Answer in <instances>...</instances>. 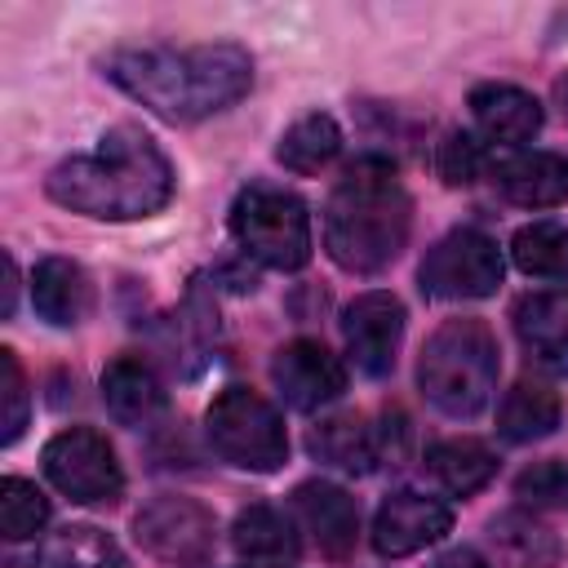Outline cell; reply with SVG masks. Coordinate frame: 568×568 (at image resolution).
Returning a JSON list of instances; mask_svg holds the SVG:
<instances>
[{
    "mask_svg": "<svg viewBox=\"0 0 568 568\" xmlns=\"http://www.w3.org/2000/svg\"><path fill=\"white\" fill-rule=\"evenodd\" d=\"M102 75L169 124H195L253 89V58L240 44H138L102 58Z\"/></svg>",
    "mask_w": 568,
    "mask_h": 568,
    "instance_id": "6da1fadb",
    "label": "cell"
},
{
    "mask_svg": "<svg viewBox=\"0 0 568 568\" xmlns=\"http://www.w3.org/2000/svg\"><path fill=\"white\" fill-rule=\"evenodd\" d=\"M31 302L40 320H49L53 328H71L93 311V280L71 257H44L31 275Z\"/></svg>",
    "mask_w": 568,
    "mask_h": 568,
    "instance_id": "ac0fdd59",
    "label": "cell"
},
{
    "mask_svg": "<svg viewBox=\"0 0 568 568\" xmlns=\"http://www.w3.org/2000/svg\"><path fill=\"white\" fill-rule=\"evenodd\" d=\"M488 541H493V550H497V559H501L506 568H555V564H559V541H555V532H550L541 519L524 515V510L497 515V519L488 524Z\"/></svg>",
    "mask_w": 568,
    "mask_h": 568,
    "instance_id": "603a6c76",
    "label": "cell"
},
{
    "mask_svg": "<svg viewBox=\"0 0 568 568\" xmlns=\"http://www.w3.org/2000/svg\"><path fill=\"white\" fill-rule=\"evenodd\" d=\"M44 524H49V497L22 475L0 479V532L9 541H27Z\"/></svg>",
    "mask_w": 568,
    "mask_h": 568,
    "instance_id": "4316f807",
    "label": "cell"
},
{
    "mask_svg": "<svg viewBox=\"0 0 568 568\" xmlns=\"http://www.w3.org/2000/svg\"><path fill=\"white\" fill-rule=\"evenodd\" d=\"M231 235L244 257L271 271H302L311 262V213L284 186L248 182L231 200Z\"/></svg>",
    "mask_w": 568,
    "mask_h": 568,
    "instance_id": "5b68a950",
    "label": "cell"
},
{
    "mask_svg": "<svg viewBox=\"0 0 568 568\" xmlns=\"http://www.w3.org/2000/svg\"><path fill=\"white\" fill-rule=\"evenodd\" d=\"M173 186L178 178L169 155L138 124L106 129L93 151L58 160L44 178V191L53 204L98 222L151 217L173 200Z\"/></svg>",
    "mask_w": 568,
    "mask_h": 568,
    "instance_id": "7a4b0ae2",
    "label": "cell"
},
{
    "mask_svg": "<svg viewBox=\"0 0 568 568\" xmlns=\"http://www.w3.org/2000/svg\"><path fill=\"white\" fill-rule=\"evenodd\" d=\"M306 448L320 462H328V466H337L346 475H368L382 462L373 426H364V417H355V413H337V417L315 422L311 435H306Z\"/></svg>",
    "mask_w": 568,
    "mask_h": 568,
    "instance_id": "ffe728a7",
    "label": "cell"
},
{
    "mask_svg": "<svg viewBox=\"0 0 568 568\" xmlns=\"http://www.w3.org/2000/svg\"><path fill=\"white\" fill-rule=\"evenodd\" d=\"M515 497H524L532 506H555L559 497H568V470L559 462H532L515 479Z\"/></svg>",
    "mask_w": 568,
    "mask_h": 568,
    "instance_id": "f546056e",
    "label": "cell"
},
{
    "mask_svg": "<svg viewBox=\"0 0 568 568\" xmlns=\"http://www.w3.org/2000/svg\"><path fill=\"white\" fill-rule=\"evenodd\" d=\"M231 546L253 568H288L302 555V541L293 532V519L275 506H244L231 524Z\"/></svg>",
    "mask_w": 568,
    "mask_h": 568,
    "instance_id": "d6986e66",
    "label": "cell"
},
{
    "mask_svg": "<svg viewBox=\"0 0 568 568\" xmlns=\"http://www.w3.org/2000/svg\"><path fill=\"white\" fill-rule=\"evenodd\" d=\"M453 528V506L430 493H390L373 515V550L382 559H404L435 546Z\"/></svg>",
    "mask_w": 568,
    "mask_h": 568,
    "instance_id": "7c38bea8",
    "label": "cell"
},
{
    "mask_svg": "<svg viewBox=\"0 0 568 568\" xmlns=\"http://www.w3.org/2000/svg\"><path fill=\"white\" fill-rule=\"evenodd\" d=\"M373 435H377L382 462H399L404 457V444H408V417L399 408H386L382 413V430H373Z\"/></svg>",
    "mask_w": 568,
    "mask_h": 568,
    "instance_id": "4dcf8cb0",
    "label": "cell"
},
{
    "mask_svg": "<svg viewBox=\"0 0 568 568\" xmlns=\"http://www.w3.org/2000/svg\"><path fill=\"white\" fill-rule=\"evenodd\" d=\"M510 257L532 280H568V226L564 222H528L510 240Z\"/></svg>",
    "mask_w": 568,
    "mask_h": 568,
    "instance_id": "484cf974",
    "label": "cell"
},
{
    "mask_svg": "<svg viewBox=\"0 0 568 568\" xmlns=\"http://www.w3.org/2000/svg\"><path fill=\"white\" fill-rule=\"evenodd\" d=\"M426 470L435 475V484L453 497H470L479 493L493 475H497V453L484 439L470 435H453L426 448Z\"/></svg>",
    "mask_w": 568,
    "mask_h": 568,
    "instance_id": "44dd1931",
    "label": "cell"
},
{
    "mask_svg": "<svg viewBox=\"0 0 568 568\" xmlns=\"http://www.w3.org/2000/svg\"><path fill=\"white\" fill-rule=\"evenodd\" d=\"M470 115H475V129L501 146H519L541 133V102L519 84H475Z\"/></svg>",
    "mask_w": 568,
    "mask_h": 568,
    "instance_id": "2e32d148",
    "label": "cell"
},
{
    "mask_svg": "<svg viewBox=\"0 0 568 568\" xmlns=\"http://www.w3.org/2000/svg\"><path fill=\"white\" fill-rule=\"evenodd\" d=\"M564 408H559V395L546 386V382H515L497 408V435L506 444H537L546 435H555Z\"/></svg>",
    "mask_w": 568,
    "mask_h": 568,
    "instance_id": "7402d4cb",
    "label": "cell"
},
{
    "mask_svg": "<svg viewBox=\"0 0 568 568\" xmlns=\"http://www.w3.org/2000/svg\"><path fill=\"white\" fill-rule=\"evenodd\" d=\"M493 186L519 209H555L568 200V160L555 151H519L493 164Z\"/></svg>",
    "mask_w": 568,
    "mask_h": 568,
    "instance_id": "9a60e30c",
    "label": "cell"
},
{
    "mask_svg": "<svg viewBox=\"0 0 568 568\" xmlns=\"http://www.w3.org/2000/svg\"><path fill=\"white\" fill-rule=\"evenodd\" d=\"M40 466H44V479L62 497H71L80 506H111L124 493L120 457L106 444V435L93 430V426H67V430H58L44 444Z\"/></svg>",
    "mask_w": 568,
    "mask_h": 568,
    "instance_id": "52a82bcc",
    "label": "cell"
},
{
    "mask_svg": "<svg viewBox=\"0 0 568 568\" xmlns=\"http://www.w3.org/2000/svg\"><path fill=\"white\" fill-rule=\"evenodd\" d=\"M497 337L484 320H444L417 359V386L444 417L470 422L497 390Z\"/></svg>",
    "mask_w": 568,
    "mask_h": 568,
    "instance_id": "277c9868",
    "label": "cell"
},
{
    "mask_svg": "<svg viewBox=\"0 0 568 568\" xmlns=\"http://www.w3.org/2000/svg\"><path fill=\"white\" fill-rule=\"evenodd\" d=\"M435 169H439V178H444L448 186H466V182L479 178L484 151H479V142H475L470 133H448V138L439 142V151H435Z\"/></svg>",
    "mask_w": 568,
    "mask_h": 568,
    "instance_id": "f1b7e54d",
    "label": "cell"
},
{
    "mask_svg": "<svg viewBox=\"0 0 568 568\" xmlns=\"http://www.w3.org/2000/svg\"><path fill=\"white\" fill-rule=\"evenodd\" d=\"M36 568H129L124 550L93 524H67L62 532H53L40 555Z\"/></svg>",
    "mask_w": 568,
    "mask_h": 568,
    "instance_id": "d4e9b609",
    "label": "cell"
},
{
    "mask_svg": "<svg viewBox=\"0 0 568 568\" xmlns=\"http://www.w3.org/2000/svg\"><path fill=\"white\" fill-rule=\"evenodd\" d=\"M102 404L120 426H146L164 408V382L142 355H115L102 368Z\"/></svg>",
    "mask_w": 568,
    "mask_h": 568,
    "instance_id": "e0dca14e",
    "label": "cell"
},
{
    "mask_svg": "<svg viewBox=\"0 0 568 568\" xmlns=\"http://www.w3.org/2000/svg\"><path fill=\"white\" fill-rule=\"evenodd\" d=\"M204 430L213 453L240 470L271 475L288 462V430L280 408L248 386H222L204 413Z\"/></svg>",
    "mask_w": 568,
    "mask_h": 568,
    "instance_id": "8992f818",
    "label": "cell"
},
{
    "mask_svg": "<svg viewBox=\"0 0 568 568\" xmlns=\"http://www.w3.org/2000/svg\"><path fill=\"white\" fill-rule=\"evenodd\" d=\"M342 337L346 355L364 377H386L395 368L399 342H404V302L386 288L359 293L342 311Z\"/></svg>",
    "mask_w": 568,
    "mask_h": 568,
    "instance_id": "8fae6325",
    "label": "cell"
},
{
    "mask_svg": "<svg viewBox=\"0 0 568 568\" xmlns=\"http://www.w3.org/2000/svg\"><path fill=\"white\" fill-rule=\"evenodd\" d=\"M27 413H31V390H27V373L18 364V355L4 346L0 351V439L13 444L27 426Z\"/></svg>",
    "mask_w": 568,
    "mask_h": 568,
    "instance_id": "83f0119b",
    "label": "cell"
},
{
    "mask_svg": "<svg viewBox=\"0 0 568 568\" xmlns=\"http://www.w3.org/2000/svg\"><path fill=\"white\" fill-rule=\"evenodd\" d=\"M133 537L138 546L160 559V564H173V568H200L213 559V546H217V519L204 501L195 497H155L138 510L133 519Z\"/></svg>",
    "mask_w": 568,
    "mask_h": 568,
    "instance_id": "9c48e42d",
    "label": "cell"
},
{
    "mask_svg": "<svg viewBox=\"0 0 568 568\" xmlns=\"http://www.w3.org/2000/svg\"><path fill=\"white\" fill-rule=\"evenodd\" d=\"M413 231V200L390 160H355L324 204V248L351 275L386 271Z\"/></svg>",
    "mask_w": 568,
    "mask_h": 568,
    "instance_id": "3957f363",
    "label": "cell"
},
{
    "mask_svg": "<svg viewBox=\"0 0 568 568\" xmlns=\"http://www.w3.org/2000/svg\"><path fill=\"white\" fill-rule=\"evenodd\" d=\"M510 320L528 364L550 377H568V288H541L519 297Z\"/></svg>",
    "mask_w": 568,
    "mask_h": 568,
    "instance_id": "5bb4252c",
    "label": "cell"
},
{
    "mask_svg": "<svg viewBox=\"0 0 568 568\" xmlns=\"http://www.w3.org/2000/svg\"><path fill=\"white\" fill-rule=\"evenodd\" d=\"M337 151H342V129H337V120L324 115V111H311V115L293 120V124L280 133L275 160H280L288 173L311 178V173H320L324 164H333Z\"/></svg>",
    "mask_w": 568,
    "mask_h": 568,
    "instance_id": "cb8c5ba5",
    "label": "cell"
},
{
    "mask_svg": "<svg viewBox=\"0 0 568 568\" xmlns=\"http://www.w3.org/2000/svg\"><path fill=\"white\" fill-rule=\"evenodd\" d=\"M271 382L280 399L297 413H320L346 390V364L315 337H293L271 359Z\"/></svg>",
    "mask_w": 568,
    "mask_h": 568,
    "instance_id": "30bf717a",
    "label": "cell"
},
{
    "mask_svg": "<svg viewBox=\"0 0 568 568\" xmlns=\"http://www.w3.org/2000/svg\"><path fill=\"white\" fill-rule=\"evenodd\" d=\"M293 510L302 519V528L311 532V541L320 546L324 559L346 564L355 555L359 541V506L346 488L328 484V479H306L293 488Z\"/></svg>",
    "mask_w": 568,
    "mask_h": 568,
    "instance_id": "4fadbf2b",
    "label": "cell"
},
{
    "mask_svg": "<svg viewBox=\"0 0 568 568\" xmlns=\"http://www.w3.org/2000/svg\"><path fill=\"white\" fill-rule=\"evenodd\" d=\"M501 271L506 262H501L497 240L475 226H457L426 248L417 266V284L426 297H439V302H475V297L497 293Z\"/></svg>",
    "mask_w": 568,
    "mask_h": 568,
    "instance_id": "ba28073f",
    "label": "cell"
},
{
    "mask_svg": "<svg viewBox=\"0 0 568 568\" xmlns=\"http://www.w3.org/2000/svg\"><path fill=\"white\" fill-rule=\"evenodd\" d=\"M13 306H18V262L4 253V302H0V315L9 320V315H13Z\"/></svg>",
    "mask_w": 568,
    "mask_h": 568,
    "instance_id": "1f68e13d",
    "label": "cell"
},
{
    "mask_svg": "<svg viewBox=\"0 0 568 568\" xmlns=\"http://www.w3.org/2000/svg\"><path fill=\"white\" fill-rule=\"evenodd\" d=\"M430 568H488L475 550H448V555H439Z\"/></svg>",
    "mask_w": 568,
    "mask_h": 568,
    "instance_id": "d6a6232c",
    "label": "cell"
}]
</instances>
